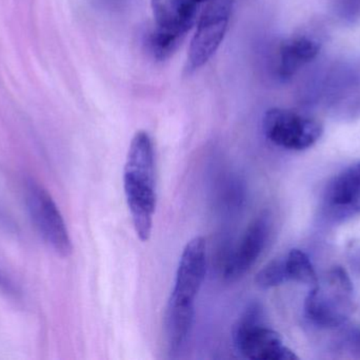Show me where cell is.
Instances as JSON below:
<instances>
[{
  "label": "cell",
  "mask_w": 360,
  "mask_h": 360,
  "mask_svg": "<svg viewBox=\"0 0 360 360\" xmlns=\"http://www.w3.org/2000/svg\"><path fill=\"white\" fill-rule=\"evenodd\" d=\"M127 202L137 237L147 242L156 209L155 158L149 133L137 131L131 141L124 170Z\"/></svg>",
  "instance_id": "obj_1"
},
{
  "label": "cell",
  "mask_w": 360,
  "mask_h": 360,
  "mask_svg": "<svg viewBox=\"0 0 360 360\" xmlns=\"http://www.w3.org/2000/svg\"><path fill=\"white\" fill-rule=\"evenodd\" d=\"M355 289L342 266H334L313 285L304 300L307 319L315 327L338 330L350 321L355 311Z\"/></svg>",
  "instance_id": "obj_2"
},
{
  "label": "cell",
  "mask_w": 360,
  "mask_h": 360,
  "mask_svg": "<svg viewBox=\"0 0 360 360\" xmlns=\"http://www.w3.org/2000/svg\"><path fill=\"white\" fill-rule=\"evenodd\" d=\"M205 2L207 0H152L155 23L148 44L158 61L169 58L176 51Z\"/></svg>",
  "instance_id": "obj_3"
},
{
  "label": "cell",
  "mask_w": 360,
  "mask_h": 360,
  "mask_svg": "<svg viewBox=\"0 0 360 360\" xmlns=\"http://www.w3.org/2000/svg\"><path fill=\"white\" fill-rule=\"evenodd\" d=\"M262 310L258 304H252L239 318L234 331L237 351L252 360L298 359L283 337L264 325Z\"/></svg>",
  "instance_id": "obj_4"
},
{
  "label": "cell",
  "mask_w": 360,
  "mask_h": 360,
  "mask_svg": "<svg viewBox=\"0 0 360 360\" xmlns=\"http://www.w3.org/2000/svg\"><path fill=\"white\" fill-rule=\"evenodd\" d=\"M25 199L30 219L44 242L60 257H69L73 252L71 237L50 192L41 184L30 180L25 184Z\"/></svg>",
  "instance_id": "obj_5"
},
{
  "label": "cell",
  "mask_w": 360,
  "mask_h": 360,
  "mask_svg": "<svg viewBox=\"0 0 360 360\" xmlns=\"http://www.w3.org/2000/svg\"><path fill=\"white\" fill-rule=\"evenodd\" d=\"M266 139L283 149L302 151L314 146L323 135L321 120L309 114L285 108H272L262 122Z\"/></svg>",
  "instance_id": "obj_6"
},
{
  "label": "cell",
  "mask_w": 360,
  "mask_h": 360,
  "mask_svg": "<svg viewBox=\"0 0 360 360\" xmlns=\"http://www.w3.org/2000/svg\"><path fill=\"white\" fill-rule=\"evenodd\" d=\"M233 0H207L191 40L186 71L193 73L205 65L221 44L230 23Z\"/></svg>",
  "instance_id": "obj_7"
},
{
  "label": "cell",
  "mask_w": 360,
  "mask_h": 360,
  "mask_svg": "<svg viewBox=\"0 0 360 360\" xmlns=\"http://www.w3.org/2000/svg\"><path fill=\"white\" fill-rule=\"evenodd\" d=\"M323 209L331 221L344 222L360 216V161L342 169L329 182Z\"/></svg>",
  "instance_id": "obj_8"
},
{
  "label": "cell",
  "mask_w": 360,
  "mask_h": 360,
  "mask_svg": "<svg viewBox=\"0 0 360 360\" xmlns=\"http://www.w3.org/2000/svg\"><path fill=\"white\" fill-rule=\"evenodd\" d=\"M207 249L202 237H195L186 243L180 257L174 289L169 302L194 306L195 298L205 280Z\"/></svg>",
  "instance_id": "obj_9"
},
{
  "label": "cell",
  "mask_w": 360,
  "mask_h": 360,
  "mask_svg": "<svg viewBox=\"0 0 360 360\" xmlns=\"http://www.w3.org/2000/svg\"><path fill=\"white\" fill-rule=\"evenodd\" d=\"M270 232V223L266 215L254 220L243 235L236 249L226 260L224 277L230 281L243 277L257 261L264 252Z\"/></svg>",
  "instance_id": "obj_10"
},
{
  "label": "cell",
  "mask_w": 360,
  "mask_h": 360,
  "mask_svg": "<svg viewBox=\"0 0 360 360\" xmlns=\"http://www.w3.org/2000/svg\"><path fill=\"white\" fill-rule=\"evenodd\" d=\"M321 44L312 36L295 34L281 42L278 46L276 70L281 78L297 73L307 63L316 58Z\"/></svg>",
  "instance_id": "obj_11"
},
{
  "label": "cell",
  "mask_w": 360,
  "mask_h": 360,
  "mask_svg": "<svg viewBox=\"0 0 360 360\" xmlns=\"http://www.w3.org/2000/svg\"><path fill=\"white\" fill-rule=\"evenodd\" d=\"M194 321V306L168 302L164 331L171 351H177L188 340Z\"/></svg>",
  "instance_id": "obj_12"
},
{
  "label": "cell",
  "mask_w": 360,
  "mask_h": 360,
  "mask_svg": "<svg viewBox=\"0 0 360 360\" xmlns=\"http://www.w3.org/2000/svg\"><path fill=\"white\" fill-rule=\"evenodd\" d=\"M283 260L288 281L313 287L319 280V276L310 258L300 249H291Z\"/></svg>",
  "instance_id": "obj_13"
},
{
  "label": "cell",
  "mask_w": 360,
  "mask_h": 360,
  "mask_svg": "<svg viewBox=\"0 0 360 360\" xmlns=\"http://www.w3.org/2000/svg\"><path fill=\"white\" fill-rule=\"evenodd\" d=\"M285 260L274 259L269 262L256 275L255 283L262 289H271L287 283Z\"/></svg>",
  "instance_id": "obj_14"
},
{
  "label": "cell",
  "mask_w": 360,
  "mask_h": 360,
  "mask_svg": "<svg viewBox=\"0 0 360 360\" xmlns=\"http://www.w3.org/2000/svg\"><path fill=\"white\" fill-rule=\"evenodd\" d=\"M336 336L334 348L336 352L350 356H360V325L348 327V323Z\"/></svg>",
  "instance_id": "obj_15"
},
{
  "label": "cell",
  "mask_w": 360,
  "mask_h": 360,
  "mask_svg": "<svg viewBox=\"0 0 360 360\" xmlns=\"http://www.w3.org/2000/svg\"><path fill=\"white\" fill-rule=\"evenodd\" d=\"M349 263L355 271L360 273V239L352 241L347 249Z\"/></svg>",
  "instance_id": "obj_16"
},
{
  "label": "cell",
  "mask_w": 360,
  "mask_h": 360,
  "mask_svg": "<svg viewBox=\"0 0 360 360\" xmlns=\"http://www.w3.org/2000/svg\"><path fill=\"white\" fill-rule=\"evenodd\" d=\"M93 1L101 8L114 10V8H118L124 6L129 0H93Z\"/></svg>",
  "instance_id": "obj_17"
},
{
  "label": "cell",
  "mask_w": 360,
  "mask_h": 360,
  "mask_svg": "<svg viewBox=\"0 0 360 360\" xmlns=\"http://www.w3.org/2000/svg\"><path fill=\"white\" fill-rule=\"evenodd\" d=\"M2 285V277L1 275H0V287Z\"/></svg>",
  "instance_id": "obj_18"
}]
</instances>
